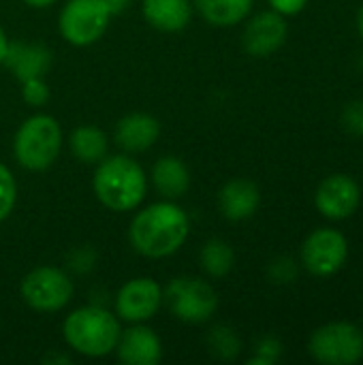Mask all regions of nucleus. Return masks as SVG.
Wrapping results in <instances>:
<instances>
[{"label": "nucleus", "instance_id": "f257e3e1", "mask_svg": "<svg viewBox=\"0 0 363 365\" xmlns=\"http://www.w3.org/2000/svg\"><path fill=\"white\" fill-rule=\"evenodd\" d=\"M188 233V214L171 199H165L135 214L128 227V242L141 257L165 259L184 246Z\"/></svg>", "mask_w": 363, "mask_h": 365}, {"label": "nucleus", "instance_id": "f03ea898", "mask_svg": "<svg viewBox=\"0 0 363 365\" xmlns=\"http://www.w3.org/2000/svg\"><path fill=\"white\" fill-rule=\"evenodd\" d=\"M94 195L111 212H131L139 207L148 192L145 171L126 154L105 156L94 171Z\"/></svg>", "mask_w": 363, "mask_h": 365}, {"label": "nucleus", "instance_id": "7ed1b4c3", "mask_svg": "<svg viewBox=\"0 0 363 365\" xmlns=\"http://www.w3.org/2000/svg\"><path fill=\"white\" fill-rule=\"evenodd\" d=\"M122 327L120 319L101 306L73 310L62 323V336L68 349L83 357H105L116 351Z\"/></svg>", "mask_w": 363, "mask_h": 365}, {"label": "nucleus", "instance_id": "20e7f679", "mask_svg": "<svg viewBox=\"0 0 363 365\" xmlns=\"http://www.w3.org/2000/svg\"><path fill=\"white\" fill-rule=\"evenodd\" d=\"M62 148V128L58 120L45 113L28 118L15 133L13 156L28 171L49 169Z\"/></svg>", "mask_w": 363, "mask_h": 365}, {"label": "nucleus", "instance_id": "39448f33", "mask_svg": "<svg viewBox=\"0 0 363 365\" xmlns=\"http://www.w3.org/2000/svg\"><path fill=\"white\" fill-rule=\"evenodd\" d=\"M163 304L182 323H205L218 308V295L214 287L201 278H173L163 289Z\"/></svg>", "mask_w": 363, "mask_h": 365}, {"label": "nucleus", "instance_id": "423d86ee", "mask_svg": "<svg viewBox=\"0 0 363 365\" xmlns=\"http://www.w3.org/2000/svg\"><path fill=\"white\" fill-rule=\"evenodd\" d=\"M308 353L317 364L355 365L363 359V331L347 321L327 323L312 331Z\"/></svg>", "mask_w": 363, "mask_h": 365}, {"label": "nucleus", "instance_id": "0eeeda50", "mask_svg": "<svg viewBox=\"0 0 363 365\" xmlns=\"http://www.w3.org/2000/svg\"><path fill=\"white\" fill-rule=\"evenodd\" d=\"M111 17L103 0H66L58 17V28L66 43L88 47L105 34Z\"/></svg>", "mask_w": 363, "mask_h": 365}, {"label": "nucleus", "instance_id": "6e6552de", "mask_svg": "<svg viewBox=\"0 0 363 365\" xmlns=\"http://www.w3.org/2000/svg\"><path fill=\"white\" fill-rule=\"evenodd\" d=\"M73 280L66 272L51 265H41L26 274L19 293L28 308L36 312H58L73 297Z\"/></svg>", "mask_w": 363, "mask_h": 365}, {"label": "nucleus", "instance_id": "1a4fd4ad", "mask_svg": "<svg viewBox=\"0 0 363 365\" xmlns=\"http://www.w3.org/2000/svg\"><path fill=\"white\" fill-rule=\"evenodd\" d=\"M300 257L308 274L317 278H329L344 267L349 257V242L340 231L321 227L306 237Z\"/></svg>", "mask_w": 363, "mask_h": 365}, {"label": "nucleus", "instance_id": "9d476101", "mask_svg": "<svg viewBox=\"0 0 363 365\" xmlns=\"http://www.w3.org/2000/svg\"><path fill=\"white\" fill-rule=\"evenodd\" d=\"M362 201V188L359 184L347 175V173H334L327 175L317 192H315V205L327 220H347L351 218Z\"/></svg>", "mask_w": 363, "mask_h": 365}, {"label": "nucleus", "instance_id": "9b49d317", "mask_svg": "<svg viewBox=\"0 0 363 365\" xmlns=\"http://www.w3.org/2000/svg\"><path fill=\"white\" fill-rule=\"evenodd\" d=\"M163 306V289L152 278H133L116 295V317L126 323H145Z\"/></svg>", "mask_w": 363, "mask_h": 365}, {"label": "nucleus", "instance_id": "f8f14e48", "mask_svg": "<svg viewBox=\"0 0 363 365\" xmlns=\"http://www.w3.org/2000/svg\"><path fill=\"white\" fill-rule=\"evenodd\" d=\"M287 34H289V28H287L285 15L276 11H263L246 24L244 34H242V45L246 53L255 58H263V56L278 51L285 45Z\"/></svg>", "mask_w": 363, "mask_h": 365}, {"label": "nucleus", "instance_id": "ddd939ff", "mask_svg": "<svg viewBox=\"0 0 363 365\" xmlns=\"http://www.w3.org/2000/svg\"><path fill=\"white\" fill-rule=\"evenodd\" d=\"M113 353L126 365H156L163 357V344L154 329L133 323V327L120 334Z\"/></svg>", "mask_w": 363, "mask_h": 365}, {"label": "nucleus", "instance_id": "4468645a", "mask_svg": "<svg viewBox=\"0 0 363 365\" xmlns=\"http://www.w3.org/2000/svg\"><path fill=\"white\" fill-rule=\"evenodd\" d=\"M160 135V122L150 115V113H128L124 115L113 130L116 143L128 152V154H139L150 150Z\"/></svg>", "mask_w": 363, "mask_h": 365}, {"label": "nucleus", "instance_id": "2eb2a0df", "mask_svg": "<svg viewBox=\"0 0 363 365\" xmlns=\"http://www.w3.org/2000/svg\"><path fill=\"white\" fill-rule=\"evenodd\" d=\"M51 51L39 43H21L9 41L4 66L15 75L17 81H26L32 77H43L51 66Z\"/></svg>", "mask_w": 363, "mask_h": 365}, {"label": "nucleus", "instance_id": "dca6fc26", "mask_svg": "<svg viewBox=\"0 0 363 365\" xmlns=\"http://www.w3.org/2000/svg\"><path fill=\"white\" fill-rule=\"evenodd\" d=\"M261 203V192L255 182L237 178L218 190V210L227 220L240 222L250 218Z\"/></svg>", "mask_w": 363, "mask_h": 365}, {"label": "nucleus", "instance_id": "f3484780", "mask_svg": "<svg viewBox=\"0 0 363 365\" xmlns=\"http://www.w3.org/2000/svg\"><path fill=\"white\" fill-rule=\"evenodd\" d=\"M141 11L145 21L160 32H180L190 24V0H143Z\"/></svg>", "mask_w": 363, "mask_h": 365}, {"label": "nucleus", "instance_id": "a211bd4d", "mask_svg": "<svg viewBox=\"0 0 363 365\" xmlns=\"http://www.w3.org/2000/svg\"><path fill=\"white\" fill-rule=\"evenodd\" d=\"M152 184L165 199H180L190 188V171L178 156H163L152 167Z\"/></svg>", "mask_w": 363, "mask_h": 365}, {"label": "nucleus", "instance_id": "6ab92c4d", "mask_svg": "<svg viewBox=\"0 0 363 365\" xmlns=\"http://www.w3.org/2000/svg\"><path fill=\"white\" fill-rule=\"evenodd\" d=\"M255 0H195L201 17L216 28H231L244 21Z\"/></svg>", "mask_w": 363, "mask_h": 365}, {"label": "nucleus", "instance_id": "aec40b11", "mask_svg": "<svg viewBox=\"0 0 363 365\" xmlns=\"http://www.w3.org/2000/svg\"><path fill=\"white\" fill-rule=\"evenodd\" d=\"M71 150L75 158L83 165H98L109 150L105 130L92 124H81L71 133Z\"/></svg>", "mask_w": 363, "mask_h": 365}, {"label": "nucleus", "instance_id": "412c9836", "mask_svg": "<svg viewBox=\"0 0 363 365\" xmlns=\"http://www.w3.org/2000/svg\"><path fill=\"white\" fill-rule=\"evenodd\" d=\"M199 265L210 278H225L235 265V252L225 240H210L199 252Z\"/></svg>", "mask_w": 363, "mask_h": 365}, {"label": "nucleus", "instance_id": "4be33fe9", "mask_svg": "<svg viewBox=\"0 0 363 365\" xmlns=\"http://www.w3.org/2000/svg\"><path fill=\"white\" fill-rule=\"evenodd\" d=\"M208 346H210L212 355L223 359V361H233L242 353L240 336L231 327H227V325H216L208 334Z\"/></svg>", "mask_w": 363, "mask_h": 365}, {"label": "nucleus", "instance_id": "5701e85b", "mask_svg": "<svg viewBox=\"0 0 363 365\" xmlns=\"http://www.w3.org/2000/svg\"><path fill=\"white\" fill-rule=\"evenodd\" d=\"M17 201V182L6 165L0 163V222L9 218Z\"/></svg>", "mask_w": 363, "mask_h": 365}, {"label": "nucleus", "instance_id": "b1692460", "mask_svg": "<svg viewBox=\"0 0 363 365\" xmlns=\"http://www.w3.org/2000/svg\"><path fill=\"white\" fill-rule=\"evenodd\" d=\"M297 272H300V267H297V263L293 259L278 257V259L272 261V265L267 269V276L276 284H291L297 278Z\"/></svg>", "mask_w": 363, "mask_h": 365}, {"label": "nucleus", "instance_id": "393cba45", "mask_svg": "<svg viewBox=\"0 0 363 365\" xmlns=\"http://www.w3.org/2000/svg\"><path fill=\"white\" fill-rule=\"evenodd\" d=\"M21 96L30 107H43L49 101V88L43 77H32L21 81Z\"/></svg>", "mask_w": 363, "mask_h": 365}, {"label": "nucleus", "instance_id": "a878e982", "mask_svg": "<svg viewBox=\"0 0 363 365\" xmlns=\"http://www.w3.org/2000/svg\"><path fill=\"white\" fill-rule=\"evenodd\" d=\"M282 355V344L276 338H263L257 344V355L248 361V365H272Z\"/></svg>", "mask_w": 363, "mask_h": 365}, {"label": "nucleus", "instance_id": "bb28decb", "mask_svg": "<svg viewBox=\"0 0 363 365\" xmlns=\"http://www.w3.org/2000/svg\"><path fill=\"white\" fill-rule=\"evenodd\" d=\"M342 124L349 133L363 135V101H355L344 107L342 111Z\"/></svg>", "mask_w": 363, "mask_h": 365}, {"label": "nucleus", "instance_id": "cd10ccee", "mask_svg": "<svg viewBox=\"0 0 363 365\" xmlns=\"http://www.w3.org/2000/svg\"><path fill=\"white\" fill-rule=\"evenodd\" d=\"M68 265H71L75 272L86 274V272H90L92 265H94V252H92L90 248H79V250H75V252L68 257Z\"/></svg>", "mask_w": 363, "mask_h": 365}, {"label": "nucleus", "instance_id": "c85d7f7f", "mask_svg": "<svg viewBox=\"0 0 363 365\" xmlns=\"http://www.w3.org/2000/svg\"><path fill=\"white\" fill-rule=\"evenodd\" d=\"M267 2H270L272 11H276V13H280L285 17L302 13L304 6L308 4V0H267Z\"/></svg>", "mask_w": 363, "mask_h": 365}, {"label": "nucleus", "instance_id": "c756f323", "mask_svg": "<svg viewBox=\"0 0 363 365\" xmlns=\"http://www.w3.org/2000/svg\"><path fill=\"white\" fill-rule=\"evenodd\" d=\"M107 6H109V11H111V15H118V13H122L133 0H103Z\"/></svg>", "mask_w": 363, "mask_h": 365}, {"label": "nucleus", "instance_id": "7c9ffc66", "mask_svg": "<svg viewBox=\"0 0 363 365\" xmlns=\"http://www.w3.org/2000/svg\"><path fill=\"white\" fill-rule=\"evenodd\" d=\"M6 47H9V38L0 26V64H4V56H6Z\"/></svg>", "mask_w": 363, "mask_h": 365}, {"label": "nucleus", "instance_id": "2f4dec72", "mask_svg": "<svg viewBox=\"0 0 363 365\" xmlns=\"http://www.w3.org/2000/svg\"><path fill=\"white\" fill-rule=\"evenodd\" d=\"M28 6H34V9H47V6H51L56 0H24Z\"/></svg>", "mask_w": 363, "mask_h": 365}, {"label": "nucleus", "instance_id": "473e14b6", "mask_svg": "<svg viewBox=\"0 0 363 365\" xmlns=\"http://www.w3.org/2000/svg\"><path fill=\"white\" fill-rule=\"evenodd\" d=\"M357 30H359V36L363 38V4L359 6V11H357Z\"/></svg>", "mask_w": 363, "mask_h": 365}]
</instances>
